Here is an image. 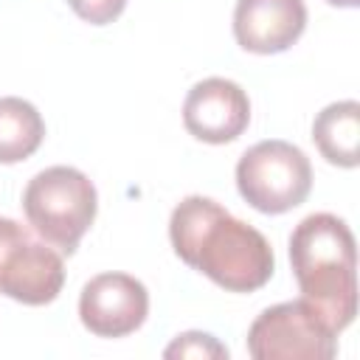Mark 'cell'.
I'll return each mask as SVG.
<instances>
[{
    "mask_svg": "<svg viewBox=\"0 0 360 360\" xmlns=\"http://www.w3.org/2000/svg\"><path fill=\"white\" fill-rule=\"evenodd\" d=\"M236 188L262 214L292 211L312 188L309 158L290 141H259L236 163Z\"/></svg>",
    "mask_w": 360,
    "mask_h": 360,
    "instance_id": "277c9868",
    "label": "cell"
},
{
    "mask_svg": "<svg viewBox=\"0 0 360 360\" xmlns=\"http://www.w3.org/2000/svg\"><path fill=\"white\" fill-rule=\"evenodd\" d=\"M65 284L62 253L37 242L17 219L0 217V292L28 304H51Z\"/></svg>",
    "mask_w": 360,
    "mask_h": 360,
    "instance_id": "8992f818",
    "label": "cell"
},
{
    "mask_svg": "<svg viewBox=\"0 0 360 360\" xmlns=\"http://www.w3.org/2000/svg\"><path fill=\"white\" fill-rule=\"evenodd\" d=\"M45 138L39 110L17 96L0 98V163H20L31 158Z\"/></svg>",
    "mask_w": 360,
    "mask_h": 360,
    "instance_id": "8fae6325",
    "label": "cell"
},
{
    "mask_svg": "<svg viewBox=\"0 0 360 360\" xmlns=\"http://www.w3.org/2000/svg\"><path fill=\"white\" fill-rule=\"evenodd\" d=\"M174 253L228 292H253L273 276V248L253 225L236 219L211 197L180 200L169 219Z\"/></svg>",
    "mask_w": 360,
    "mask_h": 360,
    "instance_id": "6da1fadb",
    "label": "cell"
},
{
    "mask_svg": "<svg viewBox=\"0 0 360 360\" xmlns=\"http://www.w3.org/2000/svg\"><path fill=\"white\" fill-rule=\"evenodd\" d=\"M163 357H169V360H174V357H202V360L217 357V360H225L228 349L208 332H183L166 346Z\"/></svg>",
    "mask_w": 360,
    "mask_h": 360,
    "instance_id": "7c38bea8",
    "label": "cell"
},
{
    "mask_svg": "<svg viewBox=\"0 0 360 360\" xmlns=\"http://www.w3.org/2000/svg\"><path fill=\"white\" fill-rule=\"evenodd\" d=\"M96 208V186L73 166H48L34 174L22 191V211L34 233L68 256L90 231Z\"/></svg>",
    "mask_w": 360,
    "mask_h": 360,
    "instance_id": "3957f363",
    "label": "cell"
},
{
    "mask_svg": "<svg viewBox=\"0 0 360 360\" xmlns=\"http://www.w3.org/2000/svg\"><path fill=\"white\" fill-rule=\"evenodd\" d=\"M68 6L90 25H107L121 17L127 0H68Z\"/></svg>",
    "mask_w": 360,
    "mask_h": 360,
    "instance_id": "4fadbf2b",
    "label": "cell"
},
{
    "mask_svg": "<svg viewBox=\"0 0 360 360\" xmlns=\"http://www.w3.org/2000/svg\"><path fill=\"white\" fill-rule=\"evenodd\" d=\"M329 6H340V8H357L360 0H326Z\"/></svg>",
    "mask_w": 360,
    "mask_h": 360,
    "instance_id": "5bb4252c",
    "label": "cell"
},
{
    "mask_svg": "<svg viewBox=\"0 0 360 360\" xmlns=\"http://www.w3.org/2000/svg\"><path fill=\"white\" fill-rule=\"evenodd\" d=\"M307 28L304 0H236L233 37L250 53H281Z\"/></svg>",
    "mask_w": 360,
    "mask_h": 360,
    "instance_id": "9c48e42d",
    "label": "cell"
},
{
    "mask_svg": "<svg viewBox=\"0 0 360 360\" xmlns=\"http://www.w3.org/2000/svg\"><path fill=\"white\" fill-rule=\"evenodd\" d=\"M149 315V292L129 273H98L79 295V318L98 338H127Z\"/></svg>",
    "mask_w": 360,
    "mask_h": 360,
    "instance_id": "52a82bcc",
    "label": "cell"
},
{
    "mask_svg": "<svg viewBox=\"0 0 360 360\" xmlns=\"http://www.w3.org/2000/svg\"><path fill=\"white\" fill-rule=\"evenodd\" d=\"M183 124L202 143H231L250 124L248 93L222 76L202 79L183 101Z\"/></svg>",
    "mask_w": 360,
    "mask_h": 360,
    "instance_id": "ba28073f",
    "label": "cell"
},
{
    "mask_svg": "<svg viewBox=\"0 0 360 360\" xmlns=\"http://www.w3.org/2000/svg\"><path fill=\"white\" fill-rule=\"evenodd\" d=\"M318 152L340 169H354L360 160V104L354 98L326 104L312 121Z\"/></svg>",
    "mask_w": 360,
    "mask_h": 360,
    "instance_id": "30bf717a",
    "label": "cell"
},
{
    "mask_svg": "<svg viewBox=\"0 0 360 360\" xmlns=\"http://www.w3.org/2000/svg\"><path fill=\"white\" fill-rule=\"evenodd\" d=\"M248 352L256 360H329L338 335L304 301L267 307L248 329Z\"/></svg>",
    "mask_w": 360,
    "mask_h": 360,
    "instance_id": "5b68a950",
    "label": "cell"
},
{
    "mask_svg": "<svg viewBox=\"0 0 360 360\" xmlns=\"http://www.w3.org/2000/svg\"><path fill=\"white\" fill-rule=\"evenodd\" d=\"M290 264L301 298L340 335L357 315V248L349 225L326 211L304 217L290 233Z\"/></svg>",
    "mask_w": 360,
    "mask_h": 360,
    "instance_id": "7a4b0ae2",
    "label": "cell"
}]
</instances>
